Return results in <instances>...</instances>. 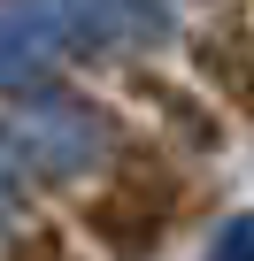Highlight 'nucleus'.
<instances>
[{
    "label": "nucleus",
    "instance_id": "f257e3e1",
    "mask_svg": "<svg viewBox=\"0 0 254 261\" xmlns=\"http://www.w3.org/2000/svg\"><path fill=\"white\" fill-rule=\"evenodd\" d=\"M116 139H123L116 115H108L93 92H70V85H39V92H24L16 115H8L16 162H24L31 177H47V185H77V177H93L100 162H123Z\"/></svg>",
    "mask_w": 254,
    "mask_h": 261
},
{
    "label": "nucleus",
    "instance_id": "f03ea898",
    "mask_svg": "<svg viewBox=\"0 0 254 261\" xmlns=\"http://www.w3.org/2000/svg\"><path fill=\"white\" fill-rule=\"evenodd\" d=\"M177 215H185V169L170 154H123L77 223L108 261H154L162 238L177 230Z\"/></svg>",
    "mask_w": 254,
    "mask_h": 261
},
{
    "label": "nucleus",
    "instance_id": "7ed1b4c3",
    "mask_svg": "<svg viewBox=\"0 0 254 261\" xmlns=\"http://www.w3.org/2000/svg\"><path fill=\"white\" fill-rule=\"evenodd\" d=\"M54 23L62 46H93V54H147L177 31L170 0H31Z\"/></svg>",
    "mask_w": 254,
    "mask_h": 261
},
{
    "label": "nucleus",
    "instance_id": "20e7f679",
    "mask_svg": "<svg viewBox=\"0 0 254 261\" xmlns=\"http://www.w3.org/2000/svg\"><path fill=\"white\" fill-rule=\"evenodd\" d=\"M185 54H193V77L254 130V16H216V23H200Z\"/></svg>",
    "mask_w": 254,
    "mask_h": 261
},
{
    "label": "nucleus",
    "instance_id": "39448f33",
    "mask_svg": "<svg viewBox=\"0 0 254 261\" xmlns=\"http://www.w3.org/2000/svg\"><path fill=\"white\" fill-rule=\"evenodd\" d=\"M54 62H62L54 23L31 8V0H8V8H0V92H39V85H54L47 77Z\"/></svg>",
    "mask_w": 254,
    "mask_h": 261
},
{
    "label": "nucleus",
    "instance_id": "423d86ee",
    "mask_svg": "<svg viewBox=\"0 0 254 261\" xmlns=\"http://www.w3.org/2000/svg\"><path fill=\"white\" fill-rule=\"evenodd\" d=\"M8 261H85V253H77V238H62V223H31L8 238Z\"/></svg>",
    "mask_w": 254,
    "mask_h": 261
},
{
    "label": "nucleus",
    "instance_id": "0eeeda50",
    "mask_svg": "<svg viewBox=\"0 0 254 261\" xmlns=\"http://www.w3.org/2000/svg\"><path fill=\"white\" fill-rule=\"evenodd\" d=\"M200 261H254V207H246V215H223L216 238L200 246Z\"/></svg>",
    "mask_w": 254,
    "mask_h": 261
},
{
    "label": "nucleus",
    "instance_id": "6e6552de",
    "mask_svg": "<svg viewBox=\"0 0 254 261\" xmlns=\"http://www.w3.org/2000/svg\"><path fill=\"white\" fill-rule=\"evenodd\" d=\"M16 207H24V162H16V146H8V130H0V230L16 223Z\"/></svg>",
    "mask_w": 254,
    "mask_h": 261
}]
</instances>
